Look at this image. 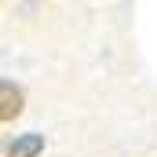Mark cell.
<instances>
[{"label":"cell","instance_id":"1","mask_svg":"<svg viewBox=\"0 0 157 157\" xmlns=\"http://www.w3.org/2000/svg\"><path fill=\"white\" fill-rule=\"evenodd\" d=\"M0 99H4V106H0V117L4 121H15L22 113V91L15 84H0Z\"/></svg>","mask_w":157,"mask_h":157},{"label":"cell","instance_id":"2","mask_svg":"<svg viewBox=\"0 0 157 157\" xmlns=\"http://www.w3.org/2000/svg\"><path fill=\"white\" fill-rule=\"evenodd\" d=\"M40 150H44V139H40V135H22V139L11 143L7 157H37Z\"/></svg>","mask_w":157,"mask_h":157}]
</instances>
